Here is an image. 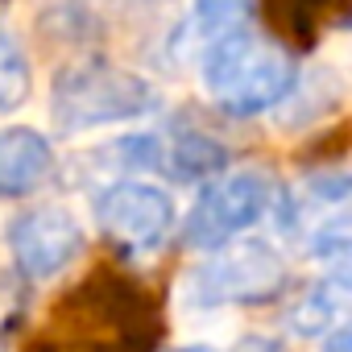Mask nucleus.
I'll list each match as a JSON object with an SVG mask.
<instances>
[{"mask_svg": "<svg viewBox=\"0 0 352 352\" xmlns=\"http://www.w3.org/2000/svg\"><path fill=\"white\" fill-rule=\"evenodd\" d=\"M199 75L216 108H224L228 116H257L265 108H278L294 91L298 63L282 42L249 25L208 50L199 58Z\"/></svg>", "mask_w": 352, "mask_h": 352, "instance_id": "obj_1", "label": "nucleus"}, {"mask_svg": "<svg viewBox=\"0 0 352 352\" xmlns=\"http://www.w3.org/2000/svg\"><path fill=\"white\" fill-rule=\"evenodd\" d=\"M153 108H157L153 83L145 75L104 63V58L71 63L50 83V116L67 133H91V129L141 120Z\"/></svg>", "mask_w": 352, "mask_h": 352, "instance_id": "obj_2", "label": "nucleus"}, {"mask_svg": "<svg viewBox=\"0 0 352 352\" xmlns=\"http://www.w3.org/2000/svg\"><path fill=\"white\" fill-rule=\"evenodd\" d=\"M286 261L261 245V241H245V245H220L212 257H204L187 278H183V302L212 311V307H245V302H261L274 298L286 286Z\"/></svg>", "mask_w": 352, "mask_h": 352, "instance_id": "obj_3", "label": "nucleus"}, {"mask_svg": "<svg viewBox=\"0 0 352 352\" xmlns=\"http://www.w3.org/2000/svg\"><path fill=\"white\" fill-rule=\"evenodd\" d=\"M274 208V183L261 170H232L224 179L208 183L199 199L191 204L183 220V245L212 253L220 245H232L241 232H249L265 212Z\"/></svg>", "mask_w": 352, "mask_h": 352, "instance_id": "obj_4", "label": "nucleus"}, {"mask_svg": "<svg viewBox=\"0 0 352 352\" xmlns=\"http://www.w3.org/2000/svg\"><path fill=\"white\" fill-rule=\"evenodd\" d=\"M286 232L311 257L352 253V174H311L286 199Z\"/></svg>", "mask_w": 352, "mask_h": 352, "instance_id": "obj_5", "label": "nucleus"}, {"mask_svg": "<svg viewBox=\"0 0 352 352\" xmlns=\"http://www.w3.org/2000/svg\"><path fill=\"white\" fill-rule=\"evenodd\" d=\"M96 224L120 253H153L174 228V199L141 179H116L96 195Z\"/></svg>", "mask_w": 352, "mask_h": 352, "instance_id": "obj_6", "label": "nucleus"}, {"mask_svg": "<svg viewBox=\"0 0 352 352\" xmlns=\"http://www.w3.org/2000/svg\"><path fill=\"white\" fill-rule=\"evenodd\" d=\"M87 249V232L79 224L75 212L67 208H30L9 224V253L17 261V270L34 282L58 278L67 274Z\"/></svg>", "mask_w": 352, "mask_h": 352, "instance_id": "obj_7", "label": "nucleus"}, {"mask_svg": "<svg viewBox=\"0 0 352 352\" xmlns=\"http://www.w3.org/2000/svg\"><path fill=\"white\" fill-rule=\"evenodd\" d=\"M249 25H253V0H195L170 38V54L179 63L199 67V58L208 50H216L224 38H232Z\"/></svg>", "mask_w": 352, "mask_h": 352, "instance_id": "obj_8", "label": "nucleus"}, {"mask_svg": "<svg viewBox=\"0 0 352 352\" xmlns=\"http://www.w3.org/2000/svg\"><path fill=\"white\" fill-rule=\"evenodd\" d=\"M54 170V149L46 133L30 124H5L0 129V199H21L38 191Z\"/></svg>", "mask_w": 352, "mask_h": 352, "instance_id": "obj_9", "label": "nucleus"}, {"mask_svg": "<svg viewBox=\"0 0 352 352\" xmlns=\"http://www.w3.org/2000/svg\"><path fill=\"white\" fill-rule=\"evenodd\" d=\"M228 166V153L220 141H212L208 133H174V137H157V170H166L170 179H212L216 170Z\"/></svg>", "mask_w": 352, "mask_h": 352, "instance_id": "obj_10", "label": "nucleus"}, {"mask_svg": "<svg viewBox=\"0 0 352 352\" xmlns=\"http://www.w3.org/2000/svg\"><path fill=\"white\" fill-rule=\"evenodd\" d=\"M34 96V67L9 25H0V116H13Z\"/></svg>", "mask_w": 352, "mask_h": 352, "instance_id": "obj_11", "label": "nucleus"}, {"mask_svg": "<svg viewBox=\"0 0 352 352\" xmlns=\"http://www.w3.org/2000/svg\"><path fill=\"white\" fill-rule=\"evenodd\" d=\"M352 17V0H282V30L298 42H311L327 25H344Z\"/></svg>", "mask_w": 352, "mask_h": 352, "instance_id": "obj_12", "label": "nucleus"}, {"mask_svg": "<svg viewBox=\"0 0 352 352\" xmlns=\"http://www.w3.org/2000/svg\"><path fill=\"white\" fill-rule=\"evenodd\" d=\"M331 298H352V253H340L331 261V274H327V286H323Z\"/></svg>", "mask_w": 352, "mask_h": 352, "instance_id": "obj_13", "label": "nucleus"}, {"mask_svg": "<svg viewBox=\"0 0 352 352\" xmlns=\"http://www.w3.org/2000/svg\"><path fill=\"white\" fill-rule=\"evenodd\" d=\"M236 352H282L274 340H261V336H249V340H241V348Z\"/></svg>", "mask_w": 352, "mask_h": 352, "instance_id": "obj_14", "label": "nucleus"}, {"mask_svg": "<svg viewBox=\"0 0 352 352\" xmlns=\"http://www.w3.org/2000/svg\"><path fill=\"white\" fill-rule=\"evenodd\" d=\"M323 352H352V331H336V336L323 344Z\"/></svg>", "mask_w": 352, "mask_h": 352, "instance_id": "obj_15", "label": "nucleus"}, {"mask_svg": "<svg viewBox=\"0 0 352 352\" xmlns=\"http://www.w3.org/2000/svg\"><path fill=\"white\" fill-rule=\"evenodd\" d=\"M170 352H212V348H170Z\"/></svg>", "mask_w": 352, "mask_h": 352, "instance_id": "obj_16", "label": "nucleus"}]
</instances>
